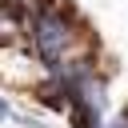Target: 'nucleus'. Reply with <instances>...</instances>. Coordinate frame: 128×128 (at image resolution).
Instances as JSON below:
<instances>
[{
  "mask_svg": "<svg viewBox=\"0 0 128 128\" xmlns=\"http://www.w3.org/2000/svg\"><path fill=\"white\" fill-rule=\"evenodd\" d=\"M28 36H32V52H36V60L52 72L56 64H64L68 56H72V48H76V40H80V32H76V20L60 8V4H40V8H32V24H28Z\"/></svg>",
  "mask_w": 128,
  "mask_h": 128,
  "instance_id": "nucleus-1",
  "label": "nucleus"
},
{
  "mask_svg": "<svg viewBox=\"0 0 128 128\" xmlns=\"http://www.w3.org/2000/svg\"><path fill=\"white\" fill-rule=\"evenodd\" d=\"M8 116H12V112H8V104L0 100V120H8Z\"/></svg>",
  "mask_w": 128,
  "mask_h": 128,
  "instance_id": "nucleus-2",
  "label": "nucleus"
}]
</instances>
